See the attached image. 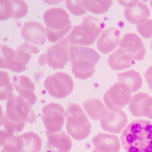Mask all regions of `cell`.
Segmentation results:
<instances>
[{"mask_svg":"<svg viewBox=\"0 0 152 152\" xmlns=\"http://www.w3.org/2000/svg\"><path fill=\"white\" fill-rule=\"evenodd\" d=\"M93 152H100V151H96V150H94V151Z\"/></svg>","mask_w":152,"mask_h":152,"instance_id":"cell-34","label":"cell"},{"mask_svg":"<svg viewBox=\"0 0 152 152\" xmlns=\"http://www.w3.org/2000/svg\"><path fill=\"white\" fill-rule=\"evenodd\" d=\"M100 56L94 50L82 46H72L71 63L75 77L85 80L93 75Z\"/></svg>","mask_w":152,"mask_h":152,"instance_id":"cell-3","label":"cell"},{"mask_svg":"<svg viewBox=\"0 0 152 152\" xmlns=\"http://www.w3.org/2000/svg\"><path fill=\"white\" fill-rule=\"evenodd\" d=\"M121 142L126 152H152V123L133 121L123 132Z\"/></svg>","mask_w":152,"mask_h":152,"instance_id":"cell-1","label":"cell"},{"mask_svg":"<svg viewBox=\"0 0 152 152\" xmlns=\"http://www.w3.org/2000/svg\"><path fill=\"white\" fill-rule=\"evenodd\" d=\"M150 4H151V7H152V1H151Z\"/></svg>","mask_w":152,"mask_h":152,"instance_id":"cell-33","label":"cell"},{"mask_svg":"<svg viewBox=\"0 0 152 152\" xmlns=\"http://www.w3.org/2000/svg\"><path fill=\"white\" fill-rule=\"evenodd\" d=\"M23 142L22 152H39L41 149L42 140L34 132L24 133L21 135Z\"/></svg>","mask_w":152,"mask_h":152,"instance_id":"cell-24","label":"cell"},{"mask_svg":"<svg viewBox=\"0 0 152 152\" xmlns=\"http://www.w3.org/2000/svg\"><path fill=\"white\" fill-rule=\"evenodd\" d=\"M151 49H152V40H151Z\"/></svg>","mask_w":152,"mask_h":152,"instance_id":"cell-32","label":"cell"},{"mask_svg":"<svg viewBox=\"0 0 152 152\" xmlns=\"http://www.w3.org/2000/svg\"><path fill=\"white\" fill-rule=\"evenodd\" d=\"M125 5L124 15L129 22L138 24L142 21L147 19L151 15V12L148 5L141 1H125L120 2Z\"/></svg>","mask_w":152,"mask_h":152,"instance_id":"cell-14","label":"cell"},{"mask_svg":"<svg viewBox=\"0 0 152 152\" xmlns=\"http://www.w3.org/2000/svg\"><path fill=\"white\" fill-rule=\"evenodd\" d=\"M15 50L6 45L1 46V56H0V66L3 69H9V65L14 57Z\"/></svg>","mask_w":152,"mask_h":152,"instance_id":"cell-28","label":"cell"},{"mask_svg":"<svg viewBox=\"0 0 152 152\" xmlns=\"http://www.w3.org/2000/svg\"><path fill=\"white\" fill-rule=\"evenodd\" d=\"M0 10L1 21L9 18H21L28 14V7L24 1H12L2 0Z\"/></svg>","mask_w":152,"mask_h":152,"instance_id":"cell-16","label":"cell"},{"mask_svg":"<svg viewBox=\"0 0 152 152\" xmlns=\"http://www.w3.org/2000/svg\"><path fill=\"white\" fill-rule=\"evenodd\" d=\"M66 6L69 9V10L75 15H82L86 14L87 10L85 9V6L83 5L82 1H66Z\"/></svg>","mask_w":152,"mask_h":152,"instance_id":"cell-30","label":"cell"},{"mask_svg":"<svg viewBox=\"0 0 152 152\" xmlns=\"http://www.w3.org/2000/svg\"><path fill=\"white\" fill-rule=\"evenodd\" d=\"M46 24L47 39L51 43H56L69 33L72 22L68 12L62 8H51L43 14Z\"/></svg>","mask_w":152,"mask_h":152,"instance_id":"cell-4","label":"cell"},{"mask_svg":"<svg viewBox=\"0 0 152 152\" xmlns=\"http://www.w3.org/2000/svg\"><path fill=\"white\" fill-rule=\"evenodd\" d=\"M144 75H145V79H146L148 84L149 88H151V90H152V66H150L146 70Z\"/></svg>","mask_w":152,"mask_h":152,"instance_id":"cell-31","label":"cell"},{"mask_svg":"<svg viewBox=\"0 0 152 152\" xmlns=\"http://www.w3.org/2000/svg\"><path fill=\"white\" fill-rule=\"evenodd\" d=\"M2 147V152H22L23 142L21 135L12 136Z\"/></svg>","mask_w":152,"mask_h":152,"instance_id":"cell-27","label":"cell"},{"mask_svg":"<svg viewBox=\"0 0 152 152\" xmlns=\"http://www.w3.org/2000/svg\"><path fill=\"white\" fill-rule=\"evenodd\" d=\"M82 2L87 11L97 15L104 14L107 12L113 5L112 1H104V0H100V1L84 0Z\"/></svg>","mask_w":152,"mask_h":152,"instance_id":"cell-25","label":"cell"},{"mask_svg":"<svg viewBox=\"0 0 152 152\" xmlns=\"http://www.w3.org/2000/svg\"><path fill=\"white\" fill-rule=\"evenodd\" d=\"M47 147L51 152H69L72 142L66 133H51L47 132Z\"/></svg>","mask_w":152,"mask_h":152,"instance_id":"cell-21","label":"cell"},{"mask_svg":"<svg viewBox=\"0 0 152 152\" xmlns=\"http://www.w3.org/2000/svg\"><path fill=\"white\" fill-rule=\"evenodd\" d=\"M13 85L18 93L19 97L24 99L31 107L37 102V96L34 92V85L27 76L20 75L14 77Z\"/></svg>","mask_w":152,"mask_h":152,"instance_id":"cell-18","label":"cell"},{"mask_svg":"<svg viewBox=\"0 0 152 152\" xmlns=\"http://www.w3.org/2000/svg\"><path fill=\"white\" fill-rule=\"evenodd\" d=\"M104 28L102 21L88 15L84 18L82 23L73 28L67 37L72 45H91L100 37Z\"/></svg>","mask_w":152,"mask_h":152,"instance_id":"cell-5","label":"cell"},{"mask_svg":"<svg viewBox=\"0 0 152 152\" xmlns=\"http://www.w3.org/2000/svg\"><path fill=\"white\" fill-rule=\"evenodd\" d=\"M39 53L40 50L37 47L29 43H24L15 50V53L9 65V69L15 72H24L26 69L27 65L31 60L32 55Z\"/></svg>","mask_w":152,"mask_h":152,"instance_id":"cell-12","label":"cell"},{"mask_svg":"<svg viewBox=\"0 0 152 152\" xmlns=\"http://www.w3.org/2000/svg\"><path fill=\"white\" fill-rule=\"evenodd\" d=\"M66 130L75 140H84L91 133V123L78 104H70L66 110Z\"/></svg>","mask_w":152,"mask_h":152,"instance_id":"cell-6","label":"cell"},{"mask_svg":"<svg viewBox=\"0 0 152 152\" xmlns=\"http://www.w3.org/2000/svg\"><path fill=\"white\" fill-rule=\"evenodd\" d=\"M83 108L88 116L94 120H98L107 112L105 106L99 99L92 98L87 100L83 104Z\"/></svg>","mask_w":152,"mask_h":152,"instance_id":"cell-23","label":"cell"},{"mask_svg":"<svg viewBox=\"0 0 152 152\" xmlns=\"http://www.w3.org/2000/svg\"><path fill=\"white\" fill-rule=\"evenodd\" d=\"M1 115V127L7 129L12 132H20L25 123L36 121V116L31 107L19 96L13 95L8 100L5 114Z\"/></svg>","mask_w":152,"mask_h":152,"instance_id":"cell-2","label":"cell"},{"mask_svg":"<svg viewBox=\"0 0 152 152\" xmlns=\"http://www.w3.org/2000/svg\"><path fill=\"white\" fill-rule=\"evenodd\" d=\"M134 116H147L152 119V97L145 93H138L132 97L129 104Z\"/></svg>","mask_w":152,"mask_h":152,"instance_id":"cell-15","label":"cell"},{"mask_svg":"<svg viewBox=\"0 0 152 152\" xmlns=\"http://www.w3.org/2000/svg\"><path fill=\"white\" fill-rule=\"evenodd\" d=\"M13 87L7 72H0V98L1 100H9L13 96Z\"/></svg>","mask_w":152,"mask_h":152,"instance_id":"cell-26","label":"cell"},{"mask_svg":"<svg viewBox=\"0 0 152 152\" xmlns=\"http://www.w3.org/2000/svg\"><path fill=\"white\" fill-rule=\"evenodd\" d=\"M121 38L120 31L116 28H107L104 30L97 39V46L103 53H109L119 45Z\"/></svg>","mask_w":152,"mask_h":152,"instance_id":"cell-19","label":"cell"},{"mask_svg":"<svg viewBox=\"0 0 152 152\" xmlns=\"http://www.w3.org/2000/svg\"><path fill=\"white\" fill-rule=\"evenodd\" d=\"M72 44L68 37L63 38L52 47H49L46 53L39 57V64L44 66L48 64L54 69L64 68L69 61H71Z\"/></svg>","mask_w":152,"mask_h":152,"instance_id":"cell-7","label":"cell"},{"mask_svg":"<svg viewBox=\"0 0 152 152\" xmlns=\"http://www.w3.org/2000/svg\"><path fill=\"white\" fill-rule=\"evenodd\" d=\"M132 91L128 86L123 83L114 84L106 91L104 100L111 110H120L132 99Z\"/></svg>","mask_w":152,"mask_h":152,"instance_id":"cell-10","label":"cell"},{"mask_svg":"<svg viewBox=\"0 0 152 152\" xmlns=\"http://www.w3.org/2000/svg\"><path fill=\"white\" fill-rule=\"evenodd\" d=\"M127 120V116L123 111L110 110L100 119V126L105 131L117 134L126 127Z\"/></svg>","mask_w":152,"mask_h":152,"instance_id":"cell-13","label":"cell"},{"mask_svg":"<svg viewBox=\"0 0 152 152\" xmlns=\"http://www.w3.org/2000/svg\"><path fill=\"white\" fill-rule=\"evenodd\" d=\"M42 113L47 132L56 133L62 130L66 114L62 106L56 103H50L43 107Z\"/></svg>","mask_w":152,"mask_h":152,"instance_id":"cell-11","label":"cell"},{"mask_svg":"<svg viewBox=\"0 0 152 152\" xmlns=\"http://www.w3.org/2000/svg\"><path fill=\"white\" fill-rule=\"evenodd\" d=\"M115 51L121 59L132 66L136 61L143 59L146 53V49L142 39L133 33L125 34L120 40L119 48Z\"/></svg>","mask_w":152,"mask_h":152,"instance_id":"cell-8","label":"cell"},{"mask_svg":"<svg viewBox=\"0 0 152 152\" xmlns=\"http://www.w3.org/2000/svg\"><path fill=\"white\" fill-rule=\"evenodd\" d=\"M21 35L27 41L34 45H43L47 37L44 27L36 21L24 23L21 28Z\"/></svg>","mask_w":152,"mask_h":152,"instance_id":"cell-17","label":"cell"},{"mask_svg":"<svg viewBox=\"0 0 152 152\" xmlns=\"http://www.w3.org/2000/svg\"><path fill=\"white\" fill-rule=\"evenodd\" d=\"M44 87L50 95L60 99L66 97L72 93L74 88V82L66 73L57 72L46 78Z\"/></svg>","mask_w":152,"mask_h":152,"instance_id":"cell-9","label":"cell"},{"mask_svg":"<svg viewBox=\"0 0 152 152\" xmlns=\"http://www.w3.org/2000/svg\"><path fill=\"white\" fill-rule=\"evenodd\" d=\"M137 30L142 36L145 38L152 37V20L145 19L137 24Z\"/></svg>","mask_w":152,"mask_h":152,"instance_id":"cell-29","label":"cell"},{"mask_svg":"<svg viewBox=\"0 0 152 152\" xmlns=\"http://www.w3.org/2000/svg\"><path fill=\"white\" fill-rule=\"evenodd\" d=\"M95 150L100 152H119L120 143L116 135L99 133L92 139Z\"/></svg>","mask_w":152,"mask_h":152,"instance_id":"cell-20","label":"cell"},{"mask_svg":"<svg viewBox=\"0 0 152 152\" xmlns=\"http://www.w3.org/2000/svg\"><path fill=\"white\" fill-rule=\"evenodd\" d=\"M119 82L128 86L132 93L139 90L142 85V78L140 74L135 70L119 73L117 75Z\"/></svg>","mask_w":152,"mask_h":152,"instance_id":"cell-22","label":"cell"}]
</instances>
